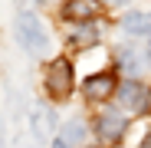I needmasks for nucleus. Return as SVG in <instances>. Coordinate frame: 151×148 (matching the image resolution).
<instances>
[{
  "label": "nucleus",
  "instance_id": "nucleus-11",
  "mask_svg": "<svg viewBox=\"0 0 151 148\" xmlns=\"http://www.w3.org/2000/svg\"><path fill=\"white\" fill-rule=\"evenodd\" d=\"M118 69L128 72V76H135V72L141 69V59H138V53H135V46H128V49L118 53Z\"/></svg>",
  "mask_w": 151,
  "mask_h": 148
},
{
  "label": "nucleus",
  "instance_id": "nucleus-18",
  "mask_svg": "<svg viewBox=\"0 0 151 148\" xmlns=\"http://www.w3.org/2000/svg\"><path fill=\"white\" fill-rule=\"evenodd\" d=\"M148 59H151V43H148Z\"/></svg>",
  "mask_w": 151,
  "mask_h": 148
},
{
  "label": "nucleus",
  "instance_id": "nucleus-5",
  "mask_svg": "<svg viewBox=\"0 0 151 148\" xmlns=\"http://www.w3.org/2000/svg\"><path fill=\"white\" fill-rule=\"evenodd\" d=\"M82 92L89 99H109L115 92V76H112V72H95V76H89L82 82Z\"/></svg>",
  "mask_w": 151,
  "mask_h": 148
},
{
  "label": "nucleus",
  "instance_id": "nucleus-8",
  "mask_svg": "<svg viewBox=\"0 0 151 148\" xmlns=\"http://www.w3.org/2000/svg\"><path fill=\"white\" fill-rule=\"evenodd\" d=\"M95 40H99V27H95V23H76L72 33H69V43H72V46H79V49L92 46Z\"/></svg>",
  "mask_w": 151,
  "mask_h": 148
},
{
  "label": "nucleus",
  "instance_id": "nucleus-14",
  "mask_svg": "<svg viewBox=\"0 0 151 148\" xmlns=\"http://www.w3.org/2000/svg\"><path fill=\"white\" fill-rule=\"evenodd\" d=\"M17 4H20V7H33L36 0H17Z\"/></svg>",
  "mask_w": 151,
  "mask_h": 148
},
{
  "label": "nucleus",
  "instance_id": "nucleus-3",
  "mask_svg": "<svg viewBox=\"0 0 151 148\" xmlns=\"http://www.w3.org/2000/svg\"><path fill=\"white\" fill-rule=\"evenodd\" d=\"M118 102H122L125 112L138 115V112H145V109L151 105V89L141 86V82H125V86L118 89Z\"/></svg>",
  "mask_w": 151,
  "mask_h": 148
},
{
  "label": "nucleus",
  "instance_id": "nucleus-7",
  "mask_svg": "<svg viewBox=\"0 0 151 148\" xmlns=\"http://www.w3.org/2000/svg\"><path fill=\"white\" fill-rule=\"evenodd\" d=\"M53 129H56V115L40 102V105L33 109V138H36V142H46Z\"/></svg>",
  "mask_w": 151,
  "mask_h": 148
},
{
  "label": "nucleus",
  "instance_id": "nucleus-4",
  "mask_svg": "<svg viewBox=\"0 0 151 148\" xmlns=\"http://www.w3.org/2000/svg\"><path fill=\"white\" fill-rule=\"evenodd\" d=\"M125 129H128V118H125L122 112H115V109H105L95 118V132H99L102 142H118L125 135Z\"/></svg>",
  "mask_w": 151,
  "mask_h": 148
},
{
  "label": "nucleus",
  "instance_id": "nucleus-2",
  "mask_svg": "<svg viewBox=\"0 0 151 148\" xmlns=\"http://www.w3.org/2000/svg\"><path fill=\"white\" fill-rule=\"evenodd\" d=\"M43 82H46V92L53 99H69V92H72V66H69V59H53L46 66Z\"/></svg>",
  "mask_w": 151,
  "mask_h": 148
},
{
  "label": "nucleus",
  "instance_id": "nucleus-1",
  "mask_svg": "<svg viewBox=\"0 0 151 148\" xmlns=\"http://www.w3.org/2000/svg\"><path fill=\"white\" fill-rule=\"evenodd\" d=\"M17 40H20V46L27 49L30 56H43L46 46H49L46 27L40 23V17L30 13V10H20V17H17Z\"/></svg>",
  "mask_w": 151,
  "mask_h": 148
},
{
  "label": "nucleus",
  "instance_id": "nucleus-17",
  "mask_svg": "<svg viewBox=\"0 0 151 148\" xmlns=\"http://www.w3.org/2000/svg\"><path fill=\"white\" fill-rule=\"evenodd\" d=\"M0 148H4V129H0Z\"/></svg>",
  "mask_w": 151,
  "mask_h": 148
},
{
  "label": "nucleus",
  "instance_id": "nucleus-6",
  "mask_svg": "<svg viewBox=\"0 0 151 148\" xmlns=\"http://www.w3.org/2000/svg\"><path fill=\"white\" fill-rule=\"evenodd\" d=\"M63 13H66V20H76V23H95L99 0H69Z\"/></svg>",
  "mask_w": 151,
  "mask_h": 148
},
{
  "label": "nucleus",
  "instance_id": "nucleus-16",
  "mask_svg": "<svg viewBox=\"0 0 151 148\" xmlns=\"http://www.w3.org/2000/svg\"><path fill=\"white\" fill-rule=\"evenodd\" d=\"M105 4H125V0H105Z\"/></svg>",
  "mask_w": 151,
  "mask_h": 148
},
{
  "label": "nucleus",
  "instance_id": "nucleus-9",
  "mask_svg": "<svg viewBox=\"0 0 151 148\" xmlns=\"http://www.w3.org/2000/svg\"><path fill=\"white\" fill-rule=\"evenodd\" d=\"M122 30H128V33H151V13H145V10L125 13L122 17Z\"/></svg>",
  "mask_w": 151,
  "mask_h": 148
},
{
  "label": "nucleus",
  "instance_id": "nucleus-12",
  "mask_svg": "<svg viewBox=\"0 0 151 148\" xmlns=\"http://www.w3.org/2000/svg\"><path fill=\"white\" fill-rule=\"evenodd\" d=\"M33 142H36V138H33ZM33 142H30V138H27V142H23V138H20V142H17V148H36Z\"/></svg>",
  "mask_w": 151,
  "mask_h": 148
},
{
  "label": "nucleus",
  "instance_id": "nucleus-13",
  "mask_svg": "<svg viewBox=\"0 0 151 148\" xmlns=\"http://www.w3.org/2000/svg\"><path fill=\"white\" fill-rule=\"evenodd\" d=\"M53 148H69V145H66L63 138H56V142H53Z\"/></svg>",
  "mask_w": 151,
  "mask_h": 148
},
{
  "label": "nucleus",
  "instance_id": "nucleus-15",
  "mask_svg": "<svg viewBox=\"0 0 151 148\" xmlns=\"http://www.w3.org/2000/svg\"><path fill=\"white\" fill-rule=\"evenodd\" d=\"M141 148H151V132L145 135V145H141Z\"/></svg>",
  "mask_w": 151,
  "mask_h": 148
},
{
  "label": "nucleus",
  "instance_id": "nucleus-10",
  "mask_svg": "<svg viewBox=\"0 0 151 148\" xmlns=\"http://www.w3.org/2000/svg\"><path fill=\"white\" fill-rule=\"evenodd\" d=\"M59 138H63L66 145H82V142H86V125H82L79 118H72V122H66V125H63Z\"/></svg>",
  "mask_w": 151,
  "mask_h": 148
}]
</instances>
